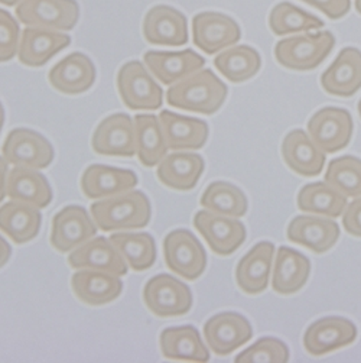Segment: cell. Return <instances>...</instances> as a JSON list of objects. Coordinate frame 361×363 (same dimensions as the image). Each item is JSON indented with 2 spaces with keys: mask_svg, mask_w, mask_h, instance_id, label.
<instances>
[{
  "mask_svg": "<svg viewBox=\"0 0 361 363\" xmlns=\"http://www.w3.org/2000/svg\"><path fill=\"white\" fill-rule=\"evenodd\" d=\"M11 257H12L11 245L4 239V236H0V269L9 262Z\"/></svg>",
  "mask_w": 361,
  "mask_h": 363,
  "instance_id": "cell-45",
  "label": "cell"
},
{
  "mask_svg": "<svg viewBox=\"0 0 361 363\" xmlns=\"http://www.w3.org/2000/svg\"><path fill=\"white\" fill-rule=\"evenodd\" d=\"M136 186L137 175L133 171L100 164L87 167L81 177V191L91 200L123 194Z\"/></svg>",
  "mask_w": 361,
  "mask_h": 363,
  "instance_id": "cell-24",
  "label": "cell"
},
{
  "mask_svg": "<svg viewBox=\"0 0 361 363\" xmlns=\"http://www.w3.org/2000/svg\"><path fill=\"white\" fill-rule=\"evenodd\" d=\"M97 77L94 62L83 52H72L57 62L48 74L50 84L59 93L74 96L90 90Z\"/></svg>",
  "mask_w": 361,
  "mask_h": 363,
  "instance_id": "cell-21",
  "label": "cell"
},
{
  "mask_svg": "<svg viewBox=\"0 0 361 363\" xmlns=\"http://www.w3.org/2000/svg\"><path fill=\"white\" fill-rule=\"evenodd\" d=\"M97 225L81 206H67L52 219L51 245L61 253L71 252L97 235Z\"/></svg>",
  "mask_w": 361,
  "mask_h": 363,
  "instance_id": "cell-14",
  "label": "cell"
},
{
  "mask_svg": "<svg viewBox=\"0 0 361 363\" xmlns=\"http://www.w3.org/2000/svg\"><path fill=\"white\" fill-rule=\"evenodd\" d=\"M348 199L325 181L306 184L298 194V207L304 213L318 214L336 219L343 216Z\"/></svg>",
  "mask_w": 361,
  "mask_h": 363,
  "instance_id": "cell-35",
  "label": "cell"
},
{
  "mask_svg": "<svg viewBox=\"0 0 361 363\" xmlns=\"http://www.w3.org/2000/svg\"><path fill=\"white\" fill-rule=\"evenodd\" d=\"M118 90L130 111H156L164 103V90L154 80L143 62L133 60L122 65L118 74Z\"/></svg>",
  "mask_w": 361,
  "mask_h": 363,
  "instance_id": "cell-4",
  "label": "cell"
},
{
  "mask_svg": "<svg viewBox=\"0 0 361 363\" xmlns=\"http://www.w3.org/2000/svg\"><path fill=\"white\" fill-rule=\"evenodd\" d=\"M325 183L347 199L361 196V160L353 155L334 158L325 172Z\"/></svg>",
  "mask_w": 361,
  "mask_h": 363,
  "instance_id": "cell-39",
  "label": "cell"
},
{
  "mask_svg": "<svg viewBox=\"0 0 361 363\" xmlns=\"http://www.w3.org/2000/svg\"><path fill=\"white\" fill-rule=\"evenodd\" d=\"M241 38L239 23L220 12H201L193 19V40L205 54H217L236 45Z\"/></svg>",
  "mask_w": 361,
  "mask_h": 363,
  "instance_id": "cell-12",
  "label": "cell"
},
{
  "mask_svg": "<svg viewBox=\"0 0 361 363\" xmlns=\"http://www.w3.org/2000/svg\"><path fill=\"white\" fill-rule=\"evenodd\" d=\"M194 226L205 239L211 250L220 257L234 253L247 236L246 226L236 217L201 210L194 216Z\"/></svg>",
  "mask_w": 361,
  "mask_h": 363,
  "instance_id": "cell-9",
  "label": "cell"
},
{
  "mask_svg": "<svg viewBox=\"0 0 361 363\" xmlns=\"http://www.w3.org/2000/svg\"><path fill=\"white\" fill-rule=\"evenodd\" d=\"M227 94V86L211 69H200L169 86L166 101L172 107L208 116L220 111Z\"/></svg>",
  "mask_w": 361,
  "mask_h": 363,
  "instance_id": "cell-1",
  "label": "cell"
},
{
  "mask_svg": "<svg viewBox=\"0 0 361 363\" xmlns=\"http://www.w3.org/2000/svg\"><path fill=\"white\" fill-rule=\"evenodd\" d=\"M68 264L74 269H96L116 277H125L129 265L118 247L103 236H94L88 242L71 250Z\"/></svg>",
  "mask_w": 361,
  "mask_h": 363,
  "instance_id": "cell-17",
  "label": "cell"
},
{
  "mask_svg": "<svg viewBox=\"0 0 361 363\" xmlns=\"http://www.w3.org/2000/svg\"><path fill=\"white\" fill-rule=\"evenodd\" d=\"M21 26L15 16L0 8V62H8L18 55Z\"/></svg>",
  "mask_w": 361,
  "mask_h": 363,
  "instance_id": "cell-41",
  "label": "cell"
},
{
  "mask_svg": "<svg viewBox=\"0 0 361 363\" xmlns=\"http://www.w3.org/2000/svg\"><path fill=\"white\" fill-rule=\"evenodd\" d=\"M110 242L133 271H147L156 262V245L149 233H113Z\"/></svg>",
  "mask_w": 361,
  "mask_h": 363,
  "instance_id": "cell-37",
  "label": "cell"
},
{
  "mask_svg": "<svg viewBox=\"0 0 361 363\" xmlns=\"http://www.w3.org/2000/svg\"><path fill=\"white\" fill-rule=\"evenodd\" d=\"M214 65L230 83L239 84L258 74L262 58L255 48L248 45H233L215 57Z\"/></svg>",
  "mask_w": 361,
  "mask_h": 363,
  "instance_id": "cell-34",
  "label": "cell"
},
{
  "mask_svg": "<svg viewBox=\"0 0 361 363\" xmlns=\"http://www.w3.org/2000/svg\"><path fill=\"white\" fill-rule=\"evenodd\" d=\"M358 115H360V118H361V100L358 101Z\"/></svg>",
  "mask_w": 361,
  "mask_h": 363,
  "instance_id": "cell-49",
  "label": "cell"
},
{
  "mask_svg": "<svg viewBox=\"0 0 361 363\" xmlns=\"http://www.w3.org/2000/svg\"><path fill=\"white\" fill-rule=\"evenodd\" d=\"M205 168L204 158L194 152L168 154L158 165L156 175L161 183L172 190H193Z\"/></svg>",
  "mask_w": 361,
  "mask_h": 363,
  "instance_id": "cell-29",
  "label": "cell"
},
{
  "mask_svg": "<svg viewBox=\"0 0 361 363\" xmlns=\"http://www.w3.org/2000/svg\"><path fill=\"white\" fill-rule=\"evenodd\" d=\"M91 148L98 155L132 158L137 154L134 119L115 113L103 119L91 138Z\"/></svg>",
  "mask_w": 361,
  "mask_h": 363,
  "instance_id": "cell-11",
  "label": "cell"
},
{
  "mask_svg": "<svg viewBox=\"0 0 361 363\" xmlns=\"http://www.w3.org/2000/svg\"><path fill=\"white\" fill-rule=\"evenodd\" d=\"M201 206L217 214L229 217H243L247 213V197L237 186L227 181H214L201 196Z\"/></svg>",
  "mask_w": 361,
  "mask_h": 363,
  "instance_id": "cell-36",
  "label": "cell"
},
{
  "mask_svg": "<svg viewBox=\"0 0 361 363\" xmlns=\"http://www.w3.org/2000/svg\"><path fill=\"white\" fill-rule=\"evenodd\" d=\"M143 301L156 317H180L193 307L190 286L168 274L151 278L143 288Z\"/></svg>",
  "mask_w": 361,
  "mask_h": 363,
  "instance_id": "cell-6",
  "label": "cell"
},
{
  "mask_svg": "<svg viewBox=\"0 0 361 363\" xmlns=\"http://www.w3.org/2000/svg\"><path fill=\"white\" fill-rule=\"evenodd\" d=\"M269 26L275 35L285 36L323 28V22L312 13L294 6L292 4L282 2L272 9Z\"/></svg>",
  "mask_w": 361,
  "mask_h": 363,
  "instance_id": "cell-38",
  "label": "cell"
},
{
  "mask_svg": "<svg viewBox=\"0 0 361 363\" xmlns=\"http://www.w3.org/2000/svg\"><path fill=\"white\" fill-rule=\"evenodd\" d=\"M42 225L40 208L16 200L0 207V230L16 245H23L38 236Z\"/></svg>",
  "mask_w": 361,
  "mask_h": 363,
  "instance_id": "cell-31",
  "label": "cell"
},
{
  "mask_svg": "<svg viewBox=\"0 0 361 363\" xmlns=\"http://www.w3.org/2000/svg\"><path fill=\"white\" fill-rule=\"evenodd\" d=\"M204 337L211 352L219 356H227L253 337V329L244 315L224 311L207 320L204 324Z\"/></svg>",
  "mask_w": 361,
  "mask_h": 363,
  "instance_id": "cell-13",
  "label": "cell"
},
{
  "mask_svg": "<svg viewBox=\"0 0 361 363\" xmlns=\"http://www.w3.org/2000/svg\"><path fill=\"white\" fill-rule=\"evenodd\" d=\"M291 359L289 347L280 339L262 337L255 345L236 356V362H273L286 363Z\"/></svg>",
  "mask_w": 361,
  "mask_h": 363,
  "instance_id": "cell-40",
  "label": "cell"
},
{
  "mask_svg": "<svg viewBox=\"0 0 361 363\" xmlns=\"http://www.w3.org/2000/svg\"><path fill=\"white\" fill-rule=\"evenodd\" d=\"M164 257L169 271L187 281L198 279L207 268L205 249L187 229H176L165 236Z\"/></svg>",
  "mask_w": 361,
  "mask_h": 363,
  "instance_id": "cell-5",
  "label": "cell"
},
{
  "mask_svg": "<svg viewBox=\"0 0 361 363\" xmlns=\"http://www.w3.org/2000/svg\"><path fill=\"white\" fill-rule=\"evenodd\" d=\"M357 339V328L344 317H323L314 321L304 335V347L312 356H322L351 345Z\"/></svg>",
  "mask_w": 361,
  "mask_h": 363,
  "instance_id": "cell-16",
  "label": "cell"
},
{
  "mask_svg": "<svg viewBox=\"0 0 361 363\" xmlns=\"http://www.w3.org/2000/svg\"><path fill=\"white\" fill-rule=\"evenodd\" d=\"M311 274V261L287 246H280L276 252L272 269V288L280 296L295 294L305 286Z\"/></svg>",
  "mask_w": 361,
  "mask_h": 363,
  "instance_id": "cell-26",
  "label": "cell"
},
{
  "mask_svg": "<svg viewBox=\"0 0 361 363\" xmlns=\"http://www.w3.org/2000/svg\"><path fill=\"white\" fill-rule=\"evenodd\" d=\"M2 155L15 167L44 169L52 164L55 152L44 135L32 129L18 128L6 136Z\"/></svg>",
  "mask_w": 361,
  "mask_h": 363,
  "instance_id": "cell-8",
  "label": "cell"
},
{
  "mask_svg": "<svg viewBox=\"0 0 361 363\" xmlns=\"http://www.w3.org/2000/svg\"><path fill=\"white\" fill-rule=\"evenodd\" d=\"M282 157L289 168L302 177L319 175L327 161V154L302 129H295L285 136Z\"/></svg>",
  "mask_w": 361,
  "mask_h": 363,
  "instance_id": "cell-25",
  "label": "cell"
},
{
  "mask_svg": "<svg viewBox=\"0 0 361 363\" xmlns=\"http://www.w3.org/2000/svg\"><path fill=\"white\" fill-rule=\"evenodd\" d=\"M322 89L331 96L351 97L361 89V51L345 47L334 62L322 72Z\"/></svg>",
  "mask_w": 361,
  "mask_h": 363,
  "instance_id": "cell-23",
  "label": "cell"
},
{
  "mask_svg": "<svg viewBox=\"0 0 361 363\" xmlns=\"http://www.w3.org/2000/svg\"><path fill=\"white\" fill-rule=\"evenodd\" d=\"M9 162L0 157V203L8 196V175H9Z\"/></svg>",
  "mask_w": 361,
  "mask_h": 363,
  "instance_id": "cell-44",
  "label": "cell"
},
{
  "mask_svg": "<svg viewBox=\"0 0 361 363\" xmlns=\"http://www.w3.org/2000/svg\"><path fill=\"white\" fill-rule=\"evenodd\" d=\"M275 261V245L259 242L239 261L236 268V282L243 293L248 296L262 294L269 286Z\"/></svg>",
  "mask_w": 361,
  "mask_h": 363,
  "instance_id": "cell-19",
  "label": "cell"
},
{
  "mask_svg": "<svg viewBox=\"0 0 361 363\" xmlns=\"http://www.w3.org/2000/svg\"><path fill=\"white\" fill-rule=\"evenodd\" d=\"M301 2L316 8L330 19H341L351 9L350 0H301Z\"/></svg>",
  "mask_w": 361,
  "mask_h": 363,
  "instance_id": "cell-42",
  "label": "cell"
},
{
  "mask_svg": "<svg viewBox=\"0 0 361 363\" xmlns=\"http://www.w3.org/2000/svg\"><path fill=\"white\" fill-rule=\"evenodd\" d=\"M71 44V36L61 30L26 26L21 35L19 61L26 67H42Z\"/></svg>",
  "mask_w": 361,
  "mask_h": 363,
  "instance_id": "cell-22",
  "label": "cell"
},
{
  "mask_svg": "<svg viewBox=\"0 0 361 363\" xmlns=\"http://www.w3.org/2000/svg\"><path fill=\"white\" fill-rule=\"evenodd\" d=\"M76 297L88 306H104L118 300L123 291L120 277L96 269H79L71 278Z\"/></svg>",
  "mask_w": 361,
  "mask_h": 363,
  "instance_id": "cell-28",
  "label": "cell"
},
{
  "mask_svg": "<svg viewBox=\"0 0 361 363\" xmlns=\"http://www.w3.org/2000/svg\"><path fill=\"white\" fill-rule=\"evenodd\" d=\"M8 196L11 200L26 203L36 208H45L52 201L50 181L38 169L13 167L8 175Z\"/></svg>",
  "mask_w": 361,
  "mask_h": 363,
  "instance_id": "cell-30",
  "label": "cell"
},
{
  "mask_svg": "<svg viewBox=\"0 0 361 363\" xmlns=\"http://www.w3.org/2000/svg\"><path fill=\"white\" fill-rule=\"evenodd\" d=\"M336 38L330 30L302 33L280 40L275 47L276 61L294 71H311L331 54Z\"/></svg>",
  "mask_w": 361,
  "mask_h": 363,
  "instance_id": "cell-3",
  "label": "cell"
},
{
  "mask_svg": "<svg viewBox=\"0 0 361 363\" xmlns=\"http://www.w3.org/2000/svg\"><path fill=\"white\" fill-rule=\"evenodd\" d=\"M90 211L97 228L103 232L147 228L152 217L151 201L139 190L97 200L91 204Z\"/></svg>",
  "mask_w": 361,
  "mask_h": 363,
  "instance_id": "cell-2",
  "label": "cell"
},
{
  "mask_svg": "<svg viewBox=\"0 0 361 363\" xmlns=\"http://www.w3.org/2000/svg\"><path fill=\"white\" fill-rule=\"evenodd\" d=\"M16 18L25 26L68 32L79 22L80 6L76 0H22Z\"/></svg>",
  "mask_w": 361,
  "mask_h": 363,
  "instance_id": "cell-7",
  "label": "cell"
},
{
  "mask_svg": "<svg viewBox=\"0 0 361 363\" xmlns=\"http://www.w3.org/2000/svg\"><path fill=\"white\" fill-rule=\"evenodd\" d=\"M286 236L292 243L308 247L315 253H323L338 242L340 226L330 217L302 214L289 223Z\"/></svg>",
  "mask_w": 361,
  "mask_h": 363,
  "instance_id": "cell-18",
  "label": "cell"
},
{
  "mask_svg": "<svg viewBox=\"0 0 361 363\" xmlns=\"http://www.w3.org/2000/svg\"><path fill=\"white\" fill-rule=\"evenodd\" d=\"M343 226L351 236L361 238V196L347 204L343 213Z\"/></svg>",
  "mask_w": 361,
  "mask_h": 363,
  "instance_id": "cell-43",
  "label": "cell"
},
{
  "mask_svg": "<svg viewBox=\"0 0 361 363\" xmlns=\"http://www.w3.org/2000/svg\"><path fill=\"white\" fill-rule=\"evenodd\" d=\"M161 352L164 357L172 360L208 362L210 352L204 345L200 332L194 325L169 328L161 333Z\"/></svg>",
  "mask_w": 361,
  "mask_h": 363,
  "instance_id": "cell-32",
  "label": "cell"
},
{
  "mask_svg": "<svg viewBox=\"0 0 361 363\" xmlns=\"http://www.w3.org/2000/svg\"><path fill=\"white\" fill-rule=\"evenodd\" d=\"M22 0H0V5H5V6H18Z\"/></svg>",
  "mask_w": 361,
  "mask_h": 363,
  "instance_id": "cell-46",
  "label": "cell"
},
{
  "mask_svg": "<svg viewBox=\"0 0 361 363\" xmlns=\"http://www.w3.org/2000/svg\"><path fill=\"white\" fill-rule=\"evenodd\" d=\"M137 158L143 167H158L168 155V143L161 126L159 118L155 115L134 116Z\"/></svg>",
  "mask_w": 361,
  "mask_h": 363,
  "instance_id": "cell-33",
  "label": "cell"
},
{
  "mask_svg": "<svg viewBox=\"0 0 361 363\" xmlns=\"http://www.w3.org/2000/svg\"><path fill=\"white\" fill-rule=\"evenodd\" d=\"M143 36L149 44L161 47H183L188 43V21L178 9L156 5L144 15Z\"/></svg>",
  "mask_w": 361,
  "mask_h": 363,
  "instance_id": "cell-15",
  "label": "cell"
},
{
  "mask_svg": "<svg viewBox=\"0 0 361 363\" xmlns=\"http://www.w3.org/2000/svg\"><path fill=\"white\" fill-rule=\"evenodd\" d=\"M143 62L164 86H172L187 79L205 65V60L193 50L185 51H148Z\"/></svg>",
  "mask_w": 361,
  "mask_h": 363,
  "instance_id": "cell-20",
  "label": "cell"
},
{
  "mask_svg": "<svg viewBox=\"0 0 361 363\" xmlns=\"http://www.w3.org/2000/svg\"><path fill=\"white\" fill-rule=\"evenodd\" d=\"M353 129L350 112L340 107H323L308 121L311 139L325 154H336L348 147Z\"/></svg>",
  "mask_w": 361,
  "mask_h": 363,
  "instance_id": "cell-10",
  "label": "cell"
},
{
  "mask_svg": "<svg viewBox=\"0 0 361 363\" xmlns=\"http://www.w3.org/2000/svg\"><path fill=\"white\" fill-rule=\"evenodd\" d=\"M161 126L172 151H195L201 150L208 140V125L207 122L173 113L171 111H162L159 113Z\"/></svg>",
  "mask_w": 361,
  "mask_h": 363,
  "instance_id": "cell-27",
  "label": "cell"
},
{
  "mask_svg": "<svg viewBox=\"0 0 361 363\" xmlns=\"http://www.w3.org/2000/svg\"><path fill=\"white\" fill-rule=\"evenodd\" d=\"M354 5H355V11L361 15V0H355Z\"/></svg>",
  "mask_w": 361,
  "mask_h": 363,
  "instance_id": "cell-48",
  "label": "cell"
},
{
  "mask_svg": "<svg viewBox=\"0 0 361 363\" xmlns=\"http://www.w3.org/2000/svg\"><path fill=\"white\" fill-rule=\"evenodd\" d=\"M5 125V108L2 101H0V132H2V128Z\"/></svg>",
  "mask_w": 361,
  "mask_h": 363,
  "instance_id": "cell-47",
  "label": "cell"
}]
</instances>
